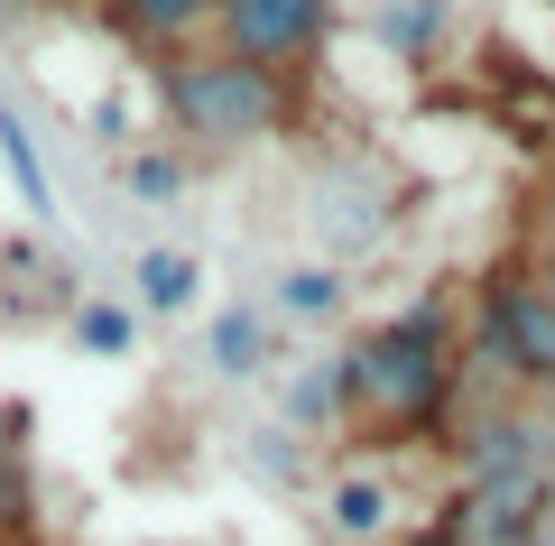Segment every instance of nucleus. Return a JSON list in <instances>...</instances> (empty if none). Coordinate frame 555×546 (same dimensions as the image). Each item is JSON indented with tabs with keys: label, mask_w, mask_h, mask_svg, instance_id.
I'll return each instance as SVG.
<instances>
[{
	"label": "nucleus",
	"mask_w": 555,
	"mask_h": 546,
	"mask_svg": "<svg viewBox=\"0 0 555 546\" xmlns=\"http://www.w3.org/2000/svg\"><path fill=\"white\" fill-rule=\"evenodd\" d=\"M343 390H352V408L371 417V427H426V417L444 408V390H454L444 315L416 306V315H398V325L361 333V343L343 352Z\"/></svg>",
	"instance_id": "nucleus-1"
},
{
	"label": "nucleus",
	"mask_w": 555,
	"mask_h": 546,
	"mask_svg": "<svg viewBox=\"0 0 555 546\" xmlns=\"http://www.w3.org/2000/svg\"><path fill=\"white\" fill-rule=\"evenodd\" d=\"M158 93H167V120L185 139H204V149H250V139H269L287 120V84L241 56H177L158 75Z\"/></svg>",
	"instance_id": "nucleus-2"
},
{
	"label": "nucleus",
	"mask_w": 555,
	"mask_h": 546,
	"mask_svg": "<svg viewBox=\"0 0 555 546\" xmlns=\"http://www.w3.org/2000/svg\"><path fill=\"white\" fill-rule=\"evenodd\" d=\"M555 519V472H463L444 537L454 546H537Z\"/></svg>",
	"instance_id": "nucleus-3"
},
{
	"label": "nucleus",
	"mask_w": 555,
	"mask_h": 546,
	"mask_svg": "<svg viewBox=\"0 0 555 546\" xmlns=\"http://www.w3.org/2000/svg\"><path fill=\"white\" fill-rule=\"evenodd\" d=\"M324 20H334V0H222L214 28H222V56L241 65H297L324 47Z\"/></svg>",
	"instance_id": "nucleus-4"
},
{
	"label": "nucleus",
	"mask_w": 555,
	"mask_h": 546,
	"mask_svg": "<svg viewBox=\"0 0 555 546\" xmlns=\"http://www.w3.org/2000/svg\"><path fill=\"white\" fill-rule=\"evenodd\" d=\"M481 333H491L500 371L555 390V296L537 288V278H500V288L481 296Z\"/></svg>",
	"instance_id": "nucleus-5"
},
{
	"label": "nucleus",
	"mask_w": 555,
	"mask_h": 546,
	"mask_svg": "<svg viewBox=\"0 0 555 546\" xmlns=\"http://www.w3.org/2000/svg\"><path fill=\"white\" fill-rule=\"evenodd\" d=\"M306 223H315L334 251H371L389 232V186L379 176H324L315 195H306Z\"/></svg>",
	"instance_id": "nucleus-6"
},
{
	"label": "nucleus",
	"mask_w": 555,
	"mask_h": 546,
	"mask_svg": "<svg viewBox=\"0 0 555 546\" xmlns=\"http://www.w3.org/2000/svg\"><path fill=\"white\" fill-rule=\"evenodd\" d=\"M0 167H10V186H20V204L28 214H56V186H47V157H38V139H28V120L10 112V102H0Z\"/></svg>",
	"instance_id": "nucleus-7"
},
{
	"label": "nucleus",
	"mask_w": 555,
	"mask_h": 546,
	"mask_svg": "<svg viewBox=\"0 0 555 546\" xmlns=\"http://www.w3.org/2000/svg\"><path fill=\"white\" fill-rule=\"evenodd\" d=\"M259 352H269V325H259L250 306H222V315H214V371H222V380H250Z\"/></svg>",
	"instance_id": "nucleus-8"
},
{
	"label": "nucleus",
	"mask_w": 555,
	"mask_h": 546,
	"mask_svg": "<svg viewBox=\"0 0 555 546\" xmlns=\"http://www.w3.org/2000/svg\"><path fill=\"white\" fill-rule=\"evenodd\" d=\"M139 306L149 315H185L195 306V259L185 251H149L139 259Z\"/></svg>",
	"instance_id": "nucleus-9"
},
{
	"label": "nucleus",
	"mask_w": 555,
	"mask_h": 546,
	"mask_svg": "<svg viewBox=\"0 0 555 546\" xmlns=\"http://www.w3.org/2000/svg\"><path fill=\"white\" fill-rule=\"evenodd\" d=\"M112 10L139 28V38H158V47H167V38H195V28L222 10V0H112Z\"/></svg>",
	"instance_id": "nucleus-10"
},
{
	"label": "nucleus",
	"mask_w": 555,
	"mask_h": 546,
	"mask_svg": "<svg viewBox=\"0 0 555 546\" xmlns=\"http://www.w3.org/2000/svg\"><path fill=\"white\" fill-rule=\"evenodd\" d=\"M371 28H379V47H398V56H426V38L444 28V0H379Z\"/></svg>",
	"instance_id": "nucleus-11"
},
{
	"label": "nucleus",
	"mask_w": 555,
	"mask_h": 546,
	"mask_svg": "<svg viewBox=\"0 0 555 546\" xmlns=\"http://www.w3.org/2000/svg\"><path fill=\"white\" fill-rule=\"evenodd\" d=\"M334 528L343 537H379V528H389V482H379V472L334 482Z\"/></svg>",
	"instance_id": "nucleus-12"
},
{
	"label": "nucleus",
	"mask_w": 555,
	"mask_h": 546,
	"mask_svg": "<svg viewBox=\"0 0 555 546\" xmlns=\"http://www.w3.org/2000/svg\"><path fill=\"white\" fill-rule=\"evenodd\" d=\"M343 408H352L343 361H324V371H297V380H287V417H297V427H324V417H343Z\"/></svg>",
	"instance_id": "nucleus-13"
},
{
	"label": "nucleus",
	"mask_w": 555,
	"mask_h": 546,
	"mask_svg": "<svg viewBox=\"0 0 555 546\" xmlns=\"http://www.w3.org/2000/svg\"><path fill=\"white\" fill-rule=\"evenodd\" d=\"M278 306H287V315H334V306H343V278L306 259V269H287V278H278Z\"/></svg>",
	"instance_id": "nucleus-14"
},
{
	"label": "nucleus",
	"mask_w": 555,
	"mask_h": 546,
	"mask_svg": "<svg viewBox=\"0 0 555 546\" xmlns=\"http://www.w3.org/2000/svg\"><path fill=\"white\" fill-rule=\"evenodd\" d=\"M75 343L102 352V361H120V352H130V306H83L75 315Z\"/></svg>",
	"instance_id": "nucleus-15"
},
{
	"label": "nucleus",
	"mask_w": 555,
	"mask_h": 546,
	"mask_svg": "<svg viewBox=\"0 0 555 546\" xmlns=\"http://www.w3.org/2000/svg\"><path fill=\"white\" fill-rule=\"evenodd\" d=\"M177 186H185V167H177V157H158V149H149V157H130V195L167 204V195H177Z\"/></svg>",
	"instance_id": "nucleus-16"
},
{
	"label": "nucleus",
	"mask_w": 555,
	"mask_h": 546,
	"mask_svg": "<svg viewBox=\"0 0 555 546\" xmlns=\"http://www.w3.org/2000/svg\"><path fill=\"white\" fill-rule=\"evenodd\" d=\"M28 519V482H20V464H0V528H20Z\"/></svg>",
	"instance_id": "nucleus-17"
},
{
	"label": "nucleus",
	"mask_w": 555,
	"mask_h": 546,
	"mask_svg": "<svg viewBox=\"0 0 555 546\" xmlns=\"http://www.w3.org/2000/svg\"><path fill=\"white\" fill-rule=\"evenodd\" d=\"M537 288L555 296V232H546V251H537Z\"/></svg>",
	"instance_id": "nucleus-18"
},
{
	"label": "nucleus",
	"mask_w": 555,
	"mask_h": 546,
	"mask_svg": "<svg viewBox=\"0 0 555 546\" xmlns=\"http://www.w3.org/2000/svg\"><path fill=\"white\" fill-rule=\"evenodd\" d=\"M10 435H20V417H0V464H10Z\"/></svg>",
	"instance_id": "nucleus-19"
},
{
	"label": "nucleus",
	"mask_w": 555,
	"mask_h": 546,
	"mask_svg": "<svg viewBox=\"0 0 555 546\" xmlns=\"http://www.w3.org/2000/svg\"><path fill=\"white\" fill-rule=\"evenodd\" d=\"M408 546H454V537H444V528H426V537H408Z\"/></svg>",
	"instance_id": "nucleus-20"
},
{
	"label": "nucleus",
	"mask_w": 555,
	"mask_h": 546,
	"mask_svg": "<svg viewBox=\"0 0 555 546\" xmlns=\"http://www.w3.org/2000/svg\"><path fill=\"white\" fill-rule=\"evenodd\" d=\"M537 546H555V519H546V537H537Z\"/></svg>",
	"instance_id": "nucleus-21"
},
{
	"label": "nucleus",
	"mask_w": 555,
	"mask_h": 546,
	"mask_svg": "<svg viewBox=\"0 0 555 546\" xmlns=\"http://www.w3.org/2000/svg\"><path fill=\"white\" fill-rule=\"evenodd\" d=\"M546 408H555V390H546ZM546 427H555V417H546Z\"/></svg>",
	"instance_id": "nucleus-22"
},
{
	"label": "nucleus",
	"mask_w": 555,
	"mask_h": 546,
	"mask_svg": "<svg viewBox=\"0 0 555 546\" xmlns=\"http://www.w3.org/2000/svg\"><path fill=\"white\" fill-rule=\"evenodd\" d=\"M546 223H555V195H546Z\"/></svg>",
	"instance_id": "nucleus-23"
}]
</instances>
